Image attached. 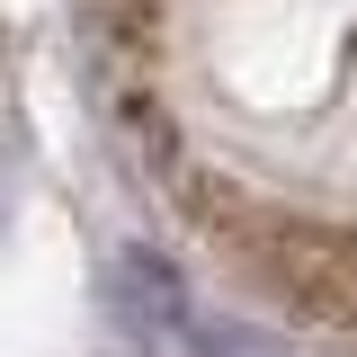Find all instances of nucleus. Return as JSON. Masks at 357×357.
Listing matches in <instances>:
<instances>
[{
  "label": "nucleus",
  "instance_id": "1",
  "mask_svg": "<svg viewBox=\"0 0 357 357\" xmlns=\"http://www.w3.org/2000/svg\"><path fill=\"white\" fill-rule=\"evenodd\" d=\"M241 250L259 259V277L286 295L295 312L331 321V331H357V232L321 215H259L241 232Z\"/></svg>",
  "mask_w": 357,
  "mask_h": 357
}]
</instances>
